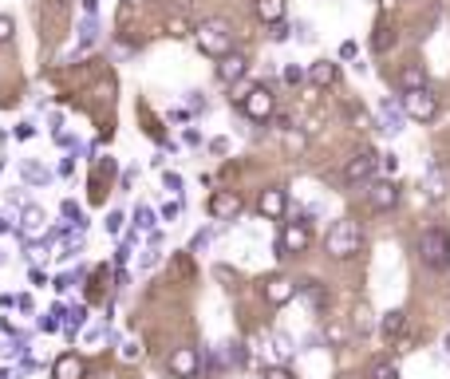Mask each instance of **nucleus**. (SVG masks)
I'll list each match as a JSON object with an SVG mask.
<instances>
[{
    "instance_id": "1",
    "label": "nucleus",
    "mask_w": 450,
    "mask_h": 379,
    "mask_svg": "<svg viewBox=\"0 0 450 379\" xmlns=\"http://www.w3.org/2000/svg\"><path fill=\"white\" fill-rule=\"evenodd\" d=\"M359 249H364V226L352 218L332 221V229L324 233V253L332 261H352V257H359Z\"/></svg>"
},
{
    "instance_id": "2",
    "label": "nucleus",
    "mask_w": 450,
    "mask_h": 379,
    "mask_svg": "<svg viewBox=\"0 0 450 379\" xmlns=\"http://www.w3.org/2000/svg\"><path fill=\"white\" fill-rule=\"evenodd\" d=\"M415 253H419V261H423V269L446 273L450 269V233L442 226L423 229V233H419V241H415Z\"/></svg>"
},
{
    "instance_id": "3",
    "label": "nucleus",
    "mask_w": 450,
    "mask_h": 379,
    "mask_svg": "<svg viewBox=\"0 0 450 379\" xmlns=\"http://www.w3.org/2000/svg\"><path fill=\"white\" fill-rule=\"evenodd\" d=\"M194 40L210 59H225L233 51V28L225 24V20H202V24L194 28Z\"/></svg>"
},
{
    "instance_id": "4",
    "label": "nucleus",
    "mask_w": 450,
    "mask_h": 379,
    "mask_svg": "<svg viewBox=\"0 0 450 379\" xmlns=\"http://www.w3.org/2000/svg\"><path fill=\"white\" fill-rule=\"evenodd\" d=\"M403 115L415 118V123H434L439 118V95L431 91V87H423V91H403Z\"/></svg>"
},
{
    "instance_id": "5",
    "label": "nucleus",
    "mask_w": 450,
    "mask_h": 379,
    "mask_svg": "<svg viewBox=\"0 0 450 379\" xmlns=\"http://www.w3.org/2000/svg\"><path fill=\"white\" fill-rule=\"evenodd\" d=\"M308 245H312V229H308L305 218H297V221H289V226L280 229V237H277V257H300Z\"/></svg>"
},
{
    "instance_id": "6",
    "label": "nucleus",
    "mask_w": 450,
    "mask_h": 379,
    "mask_svg": "<svg viewBox=\"0 0 450 379\" xmlns=\"http://www.w3.org/2000/svg\"><path fill=\"white\" fill-rule=\"evenodd\" d=\"M272 107H277V99H272V91L265 84H257V87H249L245 95H241V103H237V111L245 118H253V123H265V118H272Z\"/></svg>"
},
{
    "instance_id": "7",
    "label": "nucleus",
    "mask_w": 450,
    "mask_h": 379,
    "mask_svg": "<svg viewBox=\"0 0 450 379\" xmlns=\"http://www.w3.org/2000/svg\"><path fill=\"white\" fill-rule=\"evenodd\" d=\"M379 170V154L372 146H359L348 162H344V182L348 186H359V182H372V174Z\"/></svg>"
},
{
    "instance_id": "8",
    "label": "nucleus",
    "mask_w": 450,
    "mask_h": 379,
    "mask_svg": "<svg viewBox=\"0 0 450 379\" xmlns=\"http://www.w3.org/2000/svg\"><path fill=\"white\" fill-rule=\"evenodd\" d=\"M166 371H170L174 379H198V371H202L198 348H174L170 360H166Z\"/></svg>"
},
{
    "instance_id": "9",
    "label": "nucleus",
    "mask_w": 450,
    "mask_h": 379,
    "mask_svg": "<svg viewBox=\"0 0 450 379\" xmlns=\"http://www.w3.org/2000/svg\"><path fill=\"white\" fill-rule=\"evenodd\" d=\"M261 296L272 304V308H280V304H289L292 296H297V281L285 277V273H272V277L261 281Z\"/></svg>"
},
{
    "instance_id": "10",
    "label": "nucleus",
    "mask_w": 450,
    "mask_h": 379,
    "mask_svg": "<svg viewBox=\"0 0 450 379\" xmlns=\"http://www.w3.org/2000/svg\"><path fill=\"white\" fill-rule=\"evenodd\" d=\"M257 213L269 221H280L285 213H289V194L280 190V186H265L261 198H257Z\"/></svg>"
},
{
    "instance_id": "11",
    "label": "nucleus",
    "mask_w": 450,
    "mask_h": 379,
    "mask_svg": "<svg viewBox=\"0 0 450 379\" xmlns=\"http://www.w3.org/2000/svg\"><path fill=\"white\" fill-rule=\"evenodd\" d=\"M367 206H372L375 213H387V210H395L399 206V186L391 182H372L367 186Z\"/></svg>"
},
{
    "instance_id": "12",
    "label": "nucleus",
    "mask_w": 450,
    "mask_h": 379,
    "mask_svg": "<svg viewBox=\"0 0 450 379\" xmlns=\"http://www.w3.org/2000/svg\"><path fill=\"white\" fill-rule=\"evenodd\" d=\"M20 237H24V241L48 237V213H44L40 206H24V213H20Z\"/></svg>"
},
{
    "instance_id": "13",
    "label": "nucleus",
    "mask_w": 450,
    "mask_h": 379,
    "mask_svg": "<svg viewBox=\"0 0 450 379\" xmlns=\"http://www.w3.org/2000/svg\"><path fill=\"white\" fill-rule=\"evenodd\" d=\"M241 213V198L233 194V190H218V194L210 198V218L213 221H233Z\"/></svg>"
},
{
    "instance_id": "14",
    "label": "nucleus",
    "mask_w": 450,
    "mask_h": 379,
    "mask_svg": "<svg viewBox=\"0 0 450 379\" xmlns=\"http://www.w3.org/2000/svg\"><path fill=\"white\" fill-rule=\"evenodd\" d=\"M249 76V59L245 51H230L225 59H218V79L221 84H237V79Z\"/></svg>"
},
{
    "instance_id": "15",
    "label": "nucleus",
    "mask_w": 450,
    "mask_h": 379,
    "mask_svg": "<svg viewBox=\"0 0 450 379\" xmlns=\"http://www.w3.org/2000/svg\"><path fill=\"white\" fill-rule=\"evenodd\" d=\"M403 103H391V99H383L379 103V131L383 135H399L403 131Z\"/></svg>"
},
{
    "instance_id": "16",
    "label": "nucleus",
    "mask_w": 450,
    "mask_h": 379,
    "mask_svg": "<svg viewBox=\"0 0 450 379\" xmlns=\"http://www.w3.org/2000/svg\"><path fill=\"white\" fill-rule=\"evenodd\" d=\"M297 296H305V304L312 312H324L328 308V288L320 281H297Z\"/></svg>"
},
{
    "instance_id": "17",
    "label": "nucleus",
    "mask_w": 450,
    "mask_h": 379,
    "mask_svg": "<svg viewBox=\"0 0 450 379\" xmlns=\"http://www.w3.org/2000/svg\"><path fill=\"white\" fill-rule=\"evenodd\" d=\"M423 190H426V198H446V190H450V178H446V166L442 162H431V170H426V182H423Z\"/></svg>"
},
{
    "instance_id": "18",
    "label": "nucleus",
    "mask_w": 450,
    "mask_h": 379,
    "mask_svg": "<svg viewBox=\"0 0 450 379\" xmlns=\"http://www.w3.org/2000/svg\"><path fill=\"white\" fill-rule=\"evenodd\" d=\"M403 328H407V312L403 308H391V312H383V320H379V336L387 340H403Z\"/></svg>"
},
{
    "instance_id": "19",
    "label": "nucleus",
    "mask_w": 450,
    "mask_h": 379,
    "mask_svg": "<svg viewBox=\"0 0 450 379\" xmlns=\"http://www.w3.org/2000/svg\"><path fill=\"white\" fill-rule=\"evenodd\" d=\"M51 379H83V360L76 352H63L60 360L51 363Z\"/></svg>"
},
{
    "instance_id": "20",
    "label": "nucleus",
    "mask_w": 450,
    "mask_h": 379,
    "mask_svg": "<svg viewBox=\"0 0 450 379\" xmlns=\"http://www.w3.org/2000/svg\"><path fill=\"white\" fill-rule=\"evenodd\" d=\"M308 84H312L316 91L332 87V84H336V64H332V59H316L312 68H308Z\"/></svg>"
},
{
    "instance_id": "21",
    "label": "nucleus",
    "mask_w": 450,
    "mask_h": 379,
    "mask_svg": "<svg viewBox=\"0 0 450 379\" xmlns=\"http://www.w3.org/2000/svg\"><path fill=\"white\" fill-rule=\"evenodd\" d=\"M399 87H403V91H423V87H426L423 64H407V68L399 71Z\"/></svg>"
},
{
    "instance_id": "22",
    "label": "nucleus",
    "mask_w": 450,
    "mask_h": 379,
    "mask_svg": "<svg viewBox=\"0 0 450 379\" xmlns=\"http://www.w3.org/2000/svg\"><path fill=\"white\" fill-rule=\"evenodd\" d=\"M20 178H24L28 186H48L51 182L48 166H40L36 158H24V162H20Z\"/></svg>"
},
{
    "instance_id": "23",
    "label": "nucleus",
    "mask_w": 450,
    "mask_h": 379,
    "mask_svg": "<svg viewBox=\"0 0 450 379\" xmlns=\"http://www.w3.org/2000/svg\"><path fill=\"white\" fill-rule=\"evenodd\" d=\"M257 16L265 20V24H280L285 20V0H257Z\"/></svg>"
},
{
    "instance_id": "24",
    "label": "nucleus",
    "mask_w": 450,
    "mask_h": 379,
    "mask_svg": "<svg viewBox=\"0 0 450 379\" xmlns=\"http://www.w3.org/2000/svg\"><path fill=\"white\" fill-rule=\"evenodd\" d=\"M352 328H356L359 336H372V328H375V316H372V308H367L364 300L356 304V312H352Z\"/></svg>"
},
{
    "instance_id": "25",
    "label": "nucleus",
    "mask_w": 450,
    "mask_h": 379,
    "mask_svg": "<svg viewBox=\"0 0 450 379\" xmlns=\"http://www.w3.org/2000/svg\"><path fill=\"white\" fill-rule=\"evenodd\" d=\"M367 379H399V368H395L387 355H379V360L367 363Z\"/></svg>"
},
{
    "instance_id": "26",
    "label": "nucleus",
    "mask_w": 450,
    "mask_h": 379,
    "mask_svg": "<svg viewBox=\"0 0 450 379\" xmlns=\"http://www.w3.org/2000/svg\"><path fill=\"white\" fill-rule=\"evenodd\" d=\"M76 32H79V48H91V44L99 40V20H95V16H83Z\"/></svg>"
},
{
    "instance_id": "27",
    "label": "nucleus",
    "mask_w": 450,
    "mask_h": 379,
    "mask_svg": "<svg viewBox=\"0 0 450 379\" xmlns=\"http://www.w3.org/2000/svg\"><path fill=\"white\" fill-rule=\"evenodd\" d=\"M292 352H297V348H292V336H289V332H272V355L285 363V360H292Z\"/></svg>"
},
{
    "instance_id": "28",
    "label": "nucleus",
    "mask_w": 450,
    "mask_h": 379,
    "mask_svg": "<svg viewBox=\"0 0 450 379\" xmlns=\"http://www.w3.org/2000/svg\"><path fill=\"white\" fill-rule=\"evenodd\" d=\"M63 320H68V340H76V332L83 328V320H87V308H83V304H76V308H63Z\"/></svg>"
},
{
    "instance_id": "29",
    "label": "nucleus",
    "mask_w": 450,
    "mask_h": 379,
    "mask_svg": "<svg viewBox=\"0 0 450 379\" xmlns=\"http://www.w3.org/2000/svg\"><path fill=\"white\" fill-rule=\"evenodd\" d=\"M245 360H249V352H245V344H241V340L225 344V363H230V368H245Z\"/></svg>"
},
{
    "instance_id": "30",
    "label": "nucleus",
    "mask_w": 450,
    "mask_h": 379,
    "mask_svg": "<svg viewBox=\"0 0 450 379\" xmlns=\"http://www.w3.org/2000/svg\"><path fill=\"white\" fill-rule=\"evenodd\" d=\"M372 48L375 51H387V48H395V32H391L387 24H375V36H372Z\"/></svg>"
},
{
    "instance_id": "31",
    "label": "nucleus",
    "mask_w": 450,
    "mask_h": 379,
    "mask_svg": "<svg viewBox=\"0 0 450 379\" xmlns=\"http://www.w3.org/2000/svg\"><path fill=\"white\" fill-rule=\"evenodd\" d=\"M135 229H150V233H154V210H150V206H138V210H135Z\"/></svg>"
},
{
    "instance_id": "32",
    "label": "nucleus",
    "mask_w": 450,
    "mask_h": 379,
    "mask_svg": "<svg viewBox=\"0 0 450 379\" xmlns=\"http://www.w3.org/2000/svg\"><path fill=\"white\" fill-rule=\"evenodd\" d=\"M63 218H68V221H76V226H87V221H83V210H79V206L71 202V198L63 202Z\"/></svg>"
},
{
    "instance_id": "33",
    "label": "nucleus",
    "mask_w": 450,
    "mask_h": 379,
    "mask_svg": "<svg viewBox=\"0 0 450 379\" xmlns=\"http://www.w3.org/2000/svg\"><path fill=\"white\" fill-rule=\"evenodd\" d=\"M261 379H297V375H292V371L285 368V363H272V368H265V375H261Z\"/></svg>"
},
{
    "instance_id": "34",
    "label": "nucleus",
    "mask_w": 450,
    "mask_h": 379,
    "mask_svg": "<svg viewBox=\"0 0 450 379\" xmlns=\"http://www.w3.org/2000/svg\"><path fill=\"white\" fill-rule=\"evenodd\" d=\"M379 170L387 178H395V170H399V154H383V158H379Z\"/></svg>"
},
{
    "instance_id": "35",
    "label": "nucleus",
    "mask_w": 450,
    "mask_h": 379,
    "mask_svg": "<svg viewBox=\"0 0 450 379\" xmlns=\"http://www.w3.org/2000/svg\"><path fill=\"white\" fill-rule=\"evenodd\" d=\"M162 186H166L170 194H182V174H174V170H166V174H162Z\"/></svg>"
},
{
    "instance_id": "36",
    "label": "nucleus",
    "mask_w": 450,
    "mask_h": 379,
    "mask_svg": "<svg viewBox=\"0 0 450 379\" xmlns=\"http://www.w3.org/2000/svg\"><path fill=\"white\" fill-rule=\"evenodd\" d=\"M285 84H289V87H300V84H305V71H300L297 64H289V68H285Z\"/></svg>"
},
{
    "instance_id": "37",
    "label": "nucleus",
    "mask_w": 450,
    "mask_h": 379,
    "mask_svg": "<svg viewBox=\"0 0 450 379\" xmlns=\"http://www.w3.org/2000/svg\"><path fill=\"white\" fill-rule=\"evenodd\" d=\"M205 249H210V229L194 233V241H190V253H205Z\"/></svg>"
},
{
    "instance_id": "38",
    "label": "nucleus",
    "mask_w": 450,
    "mask_h": 379,
    "mask_svg": "<svg viewBox=\"0 0 450 379\" xmlns=\"http://www.w3.org/2000/svg\"><path fill=\"white\" fill-rule=\"evenodd\" d=\"M12 32H16V24H12V16H0V44H9Z\"/></svg>"
},
{
    "instance_id": "39",
    "label": "nucleus",
    "mask_w": 450,
    "mask_h": 379,
    "mask_svg": "<svg viewBox=\"0 0 450 379\" xmlns=\"http://www.w3.org/2000/svg\"><path fill=\"white\" fill-rule=\"evenodd\" d=\"M289 32H292V28L285 24V20H280V24H272V28H269V36H272V40H277V44H285V40H289Z\"/></svg>"
},
{
    "instance_id": "40",
    "label": "nucleus",
    "mask_w": 450,
    "mask_h": 379,
    "mask_svg": "<svg viewBox=\"0 0 450 379\" xmlns=\"http://www.w3.org/2000/svg\"><path fill=\"white\" fill-rule=\"evenodd\" d=\"M292 32H297V40H300V44H312V40H316V32H312V28L305 24V20H300V24L292 28Z\"/></svg>"
},
{
    "instance_id": "41",
    "label": "nucleus",
    "mask_w": 450,
    "mask_h": 379,
    "mask_svg": "<svg viewBox=\"0 0 450 379\" xmlns=\"http://www.w3.org/2000/svg\"><path fill=\"white\" fill-rule=\"evenodd\" d=\"M119 229H123V213L111 210V213H107V233H119Z\"/></svg>"
},
{
    "instance_id": "42",
    "label": "nucleus",
    "mask_w": 450,
    "mask_h": 379,
    "mask_svg": "<svg viewBox=\"0 0 450 379\" xmlns=\"http://www.w3.org/2000/svg\"><path fill=\"white\" fill-rule=\"evenodd\" d=\"M178 213H182V206H178V202H166V206H162V221H174Z\"/></svg>"
},
{
    "instance_id": "43",
    "label": "nucleus",
    "mask_w": 450,
    "mask_h": 379,
    "mask_svg": "<svg viewBox=\"0 0 450 379\" xmlns=\"http://www.w3.org/2000/svg\"><path fill=\"white\" fill-rule=\"evenodd\" d=\"M138 265H143V269H154V265H158V249H146Z\"/></svg>"
},
{
    "instance_id": "44",
    "label": "nucleus",
    "mask_w": 450,
    "mask_h": 379,
    "mask_svg": "<svg viewBox=\"0 0 450 379\" xmlns=\"http://www.w3.org/2000/svg\"><path fill=\"white\" fill-rule=\"evenodd\" d=\"M138 352H143V348H138L135 340H131V344H123V360H127V363H131V360H138Z\"/></svg>"
},
{
    "instance_id": "45",
    "label": "nucleus",
    "mask_w": 450,
    "mask_h": 379,
    "mask_svg": "<svg viewBox=\"0 0 450 379\" xmlns=\"http://www.w3.org/2000/svg\"><path fill=\"white\" fill-rule=\"evenodd\" d=\"M190 107H194V111H205L210 103H205V95H202V91H190Z\"/></svg>"
},
{
    "instance_id": "46",
    "label": "nucleus",
    "mask_w": 450,
    "mask_h": 379,
    "mask_svg": "<svg viewBox=\"0 0 450 379\" xmlns=\"http://www.w3.org/2000/svg\"><path fill=\"white\" fill-rule=\"evenodd\" d=\"M356 40H348V44H344V48H340V59H356Z\"/></svg>"
},
{
    "instance_id": "47",
    "label": "nucleus",
    "mask_w": 450,
    "mask_h": 379,
    "mask_svg": "<svg viewBox=\"0 0 450 379\" xmlns=\"http://www.w3.org/2000/svg\"><path fill=\"white\" fill-rule=\"evenodd\" d=\"M272 123H277V131H292V118L289 115H272Z\"/></svg>"
},
{
    "instance_id": "48",
    "label": "nucleus",
    "mask_w": 450,
    "mask_h": 379,
    "mask_svg": "<svg viewBox=\"0 0 450 379\" xmlns=\"http://www.w3.org/2000/svg\"><path fill=\"white\" fill-rule=\"evenodd\" d=\"M32 135H36L32 123H20V126H16V138H32Z\"/></svg>"
},
{
    "instance_id": "49",
    "label": "nucleus",
    "mask_w": 450,
    "mask_h": 379,
    "mask_svg": "<svg viewBox=\"0 0 450 379\" xmlns=\"http://www.w3.org/2000/svg\"><path fill=\"white\" fill-rule=\"evenodd\" d=\"M71 170H76V154H71V158H63V162H60V174H63V178H68Z\"/></svg>"
},
{
    "instance_id": "50",
    "label": "nucleus",
    "mask_w": 450,
    "mask_h": 379,
    "mask_svg": "<svg viewBox=\"0 0 450 379\" xmlns=\"http://www.w3.org/2000/svg\"><path fill=\"white\" fill-rule=\"evenodd\" d=\"M9 229H20V226L12 218H4V213H0V233H9Z\"/></svg>"
},
{
    "instance_id": "51",
    "label": "nucleus",
    "mask_w": 450,
    "mask_h": 379,
    "mask_svg": "<svg viewBox=\"0 0 450 379\" xmlns=\"http://www.w3.org/2000/svg\"><path fill=\"white\" fill-rule=\"evenodd\" d=\"M186 146H202V135H198V131H186Z\"/></svg>"
},
{
    "instance_id": "52",
    "label": "nucleus",
    "mask_w": 450,
    "mask_h": 379,
    "mask_svg": "<svg viewBox=\"0 0 450 379\" xmlns=\"http://www.w3.org/2000/svg\"><path fill=\"white\" fill-rule=\"evenodd\" d=\"M83 12L87 16H95V12H99V0H83Z\"/></svg>"
},
{
    "instance_id": "53",
    "label": "nucleus",
    "mask_w": 450,
    "mask_h": 379,
    "mask_svg": "<svg viewBox=\"0 0 450 379\" xmlns=\"http://www.w3.org/2000/svg\"><path fill=\"white\" fill-rule=\"evenodd\" d=\"M442 348H446V355H450V332H446V336H442Z\"/></svg>"
},
{
    "instance_id": "54",
    "label": "nucleus",
    "mask_w": 450,
    "mask_h": 379,
    "mask_svg": "<svg viewBox=\"0 0 450 379\" xmlns=\"http://www.w3.org/2000/svg\"><path fill=\"white\" fill-rule=\"evenodd\" d=\"M0 261H4V253H0Z\"/></svg>"
}]
</instances>
